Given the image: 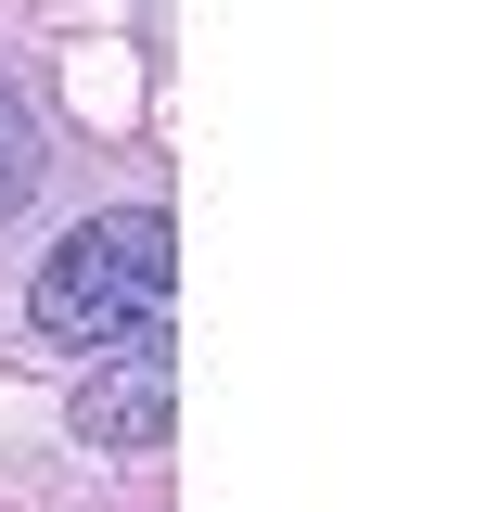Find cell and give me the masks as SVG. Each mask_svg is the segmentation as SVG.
<instances>
[{"mask_svg": "<svg viewBox=\"0 0 486 512\" xmlns=\"http://www.w3.org/2000/svg\"><path fill=\"white\" fill-rule=\"evenodd\" d=\"M180 295V231L154 205H116V218H77L52 256H39V295L26 320L52 346H116V333H154Z\"/></svg>", "mask_w": 486, "mask_h": 512, "instance_id": "6da1fadb", "label": "cell"}, {"mask_svg": "<svg viewBox=\"0 0 486 512\" xmlns=\"http://www.w3.org/2000/svg\"><path fill=\"white\" fill-rule=\"evenodd\" d=\"M90 448H167V423H180V359L141 333L128 359H103V372L77 384V410H64Z\"/></svg>", "mask_w": 486, "mask_h": 512, "instance_id": "7a4b0ae2", "label": "cell"}, {"mask_svg": "<svg viewBox=\"0 0 486 512\" xmlns=\"http://www.w3.org/2000/svg\"><path fill=\"white\" fill-rule=\"evenodd\" d=\"M26 180H39V154H26V116L0 103V205H26Z\"/></svg>", "mask_w": 486, "mask_h": 512, "instance_id": "3957f363", "label": "cell"}]
</instances>
